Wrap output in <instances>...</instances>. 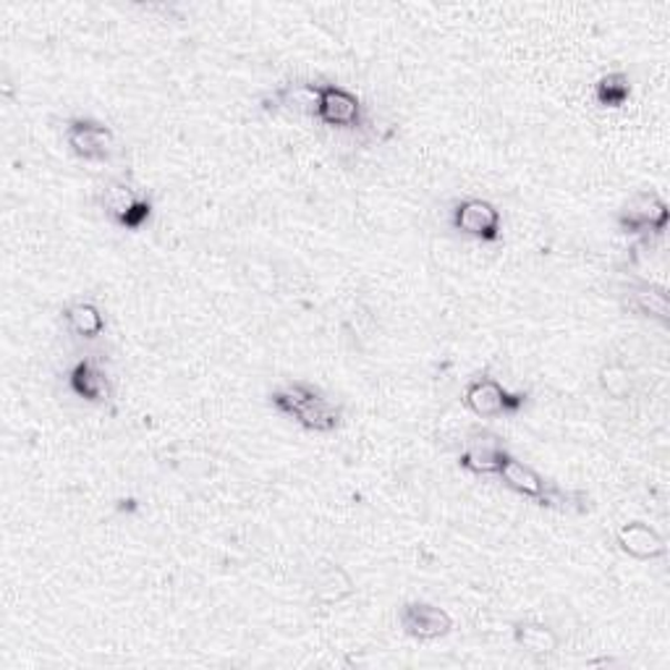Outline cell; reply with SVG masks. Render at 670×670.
I'll return each instance as SVG.
<instances>
[{
	"instance_id": "cell-9",
	"label": "cell",
	"mask_w": 670,
	"mask_h": 670,
	"mask_svg": "<svg viewBox=\"0 0 670 670\" xmlns=\"http://www.w3.org/2000/svg\"><path fill=\"white\" fill-rule=\"evenodd\" d=\"M508 456L506 443L501 441L495 432L474 427L466 435L464 449L458 453V466L464 472L477 474V477H489V474H498L503 466V458Z\"/></svg>"
},
{
	"instance_id": "cell-11",
	"label": "cell",
	"mask_w": 670,
	"mask_h": 670,
	"mask_svg": "<svg viewBox=\"0 0 670 670\" xmlns=\"http://www.w3.org/2000/svg\"><path fill=\"white\" fill-rule=\"evenodd\" d=\"M69 388L76 399L86 403H107L113 399V385L107 372L100 367L95 359H82L71 367L69 372Z\"/></svg>"
},
{
	"instance_id": "cell-14",
	"label": "cell",
	"mask_w": 670,
	"mask_h": 670,
	"mask_svg": "<svg viewBox=\"0 0 670 670\" xmlns=\"http://www.w3.org/2000/svg\"><path fill=\"white\" fill-rule=\"evenodd\" d=\"M293 422L299 427H305L307 432H317V435H328V432H336L343 424V409L328 399L326 393H320L317 399H312L307 406H301Z\"/></svg>"
},
{
	"instance_id": "cell-1",
	"label": "cell",
	"mask_w": 670,
	"mask_h": 670,
	"mask_svg": "<svg viewBox=\"0 0 670 670\" xmlns=\"http://www.w3.org/2000/svg\"><path fill=\"white\" fill-rule=\"evenodd\" d=\"M100 207L121 230H142L155 213L150 194L126 178H113L100 189Z\"/></svg>"
},
{
	"instance_id": "cell-4",
	"label": "cell",
	"mask_w": 670,
	"mask_h": 670,
	"mask_svg": "<svg viewBox=\"0 0 670 670\" xmlns=\"http://www.w3.org/2000/svg\"><path fill=\"white\" fill-rule=\"evenodd\" d=\"M315 118L328 128L341 132H362L367 126V111L362 97L346 90L341 84L317 82V107Z\"/></svg>"
},
{
	"instance_id": "cell-8",
	"label": "cell",
	"mask_w": 670,
	"mask_h": 670,
	"mask_svg": "<svg viewBox=\"0 0 670 670\" xmlns=\"http://www.w3.org/2000/svg\"><path fill=\"white\" fill-rule=\"evenodd\" d=\"M399 626L414 642H437L453 631V616L435 602L412 600L401 605Z\"/></svg>"
},
{
	"instance_id": "cell-6",
	"label": "cell",
	"mask_w": 670,
	"mask_h": 670,
	"mask_svg": "<svg viewBox=\"0 0 670 670\" xmlns=\"http://www.w3.org/2000/svg\"><path fill=\"white\" fill-rule=\"evenodd\" d=\"M63 136H66L71 155L84 163L107 165L118 155V140H115L113 128L97 118H71Z\"/></svg>"
},
{
	"instance_id": "cell-3",
	"label": "cell",
	"mask_w": 670,
	"mask_h": 670,
	"mask_svg": "<svg viewBox=\"0 0 670 670\" xmlns=\"http://www.w3.org/2000/svg\"><path fill=\"white\" fill-rule=\"evenodd\" d=\"M527 393H514L489 374H477L464 388V406L480 420H501L527 406Z\"/></svg>"
},
{
	"instance_id": "cell-10",
	"label": "cell",
	"mask_w": 670,
	"mask_h": 670,
	"mask_svg": "<svg viewBox=\"0 0 670 670\" xmlns=\"http://www.w3.org/2000/svg\"><path fill=\"white\" fill-rule=\"evenodd\" d=\"M616 543L626 556L633 560H658L666 556L668 545L662 535L654 527H650L647 522H626L621 529H618Z\"/></svg>"
},
{
	"instance_id": "cell-13",
	"label": "cell",
	"mask_w": 670,
	"mask_h": 670,
	"mask_svg": "<svg viewBox=\"0 0 670 670\" xmlns=\"http://www.w3.org/2000/svg\"><path fill=\"white\" fill-rule=\"evenodd\" d=\"M623 307L647 320L660 322V326H670V305L666 291L652 284H631L623 291Z\"/></svg>"
},
{
	"instance_id": "cell-7",
	"label": "cell",
	"mask_w": 670,
	"mask_h": 670,
	"mask_svg": "<svg viewBox=\"0 0 670 670\" xmlns=\"http://www.w3.org/2000/svg\"><path fill=\"white\" fill-rule=\"evenodd\" d=\"M451 226L466 239L495 244L503 236V215L489 199L466 197L456 199L451 207Z\"/></svg>"
},
{
	"instance_id": "cell-12",
	"label": "cell",
	"mask_w": 670,
	"mask_h": 670,
	"mask_svg": "<svg viewBox=\"0 0 670 670\" xmlns=\"http://www.w3.org/2000/svg\"><path fill=\"white\" fill-rule=\"evenodd\" d=\"M317 107V82H286L262 97V111L312 115Z\"/></svg>"
},
{
	"instance_id": "cell-15",
	"label": "cell",
	"mask_w": 670,
	"mask_h": 670,
	"mask_svg": "<svg viewBox=\"0 0 670 670\" xmlns=\"http://www.w3.org/2000/svg\"><path fill=\"white\" fill-rule=\"evenodd\" d=\"M511 633H514V645L518 650L532 654V658H550L560 645L558 633L539 621H516Z\"/></svg>"
},
{
	"instance_id": "cell-18",
	"label": "cell",
	"mask_w": 670,
	"mask_h": 670,
	"mask_svg": "<svg viewBox=\"0 0 670 670\" xmlns=\"http://www.w3.org/2000/svg\"><path fill=\"white\" fill-rule=\"evenodd\" d=\"M320 393H322L320 388L307 383V380H293V383L278 385L276 391L268 395V401L278 414H284V416H288V420H293L299 409L307 406V403L317 399Z\"/></svg>"
},
{
	"instance_id": "cell-19",
	"label": "cell",
	"mask_w": 670,
	"mask_h": 670,
	"mask_svg": "<svg viewBox=\"0 0 670 670\" xmlns=\"http://www.w3.org/2000/svg\"><path fill=\"white\" fill-rule=\"evenodd\" d=\"M631 100V76L626 71H610L595 82V103L618 111Z\"/></svg>"
},
{
	"instance_id": "cell-17",
	"label": "cell",
	"mask_w": 670,
	"mask_h": 670,
	"mask_svg": "<svg viewBox=\"0 0 670 670\" xmlns=\"http://www.w3.org/2000/svg\"><path fill=\"white\" fill-rule=\"evenodd\" d=\"M354 579L341 566H322L315 576V597L326 605H338L354 595Z\"/></svg>"
},
{
	"instance_id": "cell-5",
	"label": "cell",
	"mask_w": 670,
	"mask_h": 670,
	"mask_svg": "<svg viewBox=\"0 0 670 670\" xmlns=\"http://www.w3.org/2000/svg\"><path fill=\"white\" fill-rule=\"evenodd\" d=\"M498 477L503 480V485H506L508 489H514V493L522 495V498L535 501L537 506L566 508L568 503H571V495L553 485V482H547L537 470H532L529 464H524V461L511 456V453L503 458Z\"/></svg>"
},
{
	"instance_id": "cell-16",
	"label": "cell",
	"mask_w": 670,
	"mask_h": 670,
	"mask_svg": "<svg viewBox=\"0 0 670 670\" xmlns=\"http://www.w3.org/2000/svg\"><path fill=\"white\" fill-rule=\"evenodd\" d=\"M63 320H66V328L74 333L76 338H84V341H95L105 333V315L103 309L92 301H71V305L63 309Z\"/></svg>"
},
{
	"instance_id": "cell-2",
	"label": "cell",
	"mask_w": 670,
	"mask_h": 670,
	"mask_svg": "<svg viewBox=\"0 0 670 670\" xmlns=\"http://www.w3.org/2000/svg\"><path fill=\"white\" fill-rule=\"evenodd\" d=\"M618 230L623 236H633V239H660L670 226V210L668 202L660 197L658 192H637L623 202V207L618 210Z\"/></svg>"
},
{
	"instance_id": "cell-20",
	"label": "cell",
	"mask_w": 670,
	"mask_h": 670,
	"mask_svg": "<svg viewBox=\"0 0 670 670\" xmlns=\"http://www.w3.org/2000/svg\"><path fill=\"white\" fill-rule=\"evenodd\" d=\"M597 380H600L605 395H610L614 401H626L633 391L631 374L623 364H605L600 374H597Z\"/></svg>"
}]
</instances>
